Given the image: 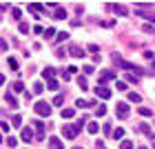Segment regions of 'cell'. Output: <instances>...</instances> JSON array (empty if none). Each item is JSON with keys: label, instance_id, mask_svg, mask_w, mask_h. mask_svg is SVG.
I'll use <instances>...</instances> for the list:
<instances>
[{"label": "cell", "instance_id": "42", "mask_svg": "<svg viewBox=\"0 0 155 149\" xmlns=\"http://www.w3.org/2000/svg\"><path fill=\"white\" fill-rule=\"evenodd\" d=\"M0 131H9V125L2 123V120H0Z\"/></svg>", "mask_w": 155, "mask_h": 149}, {"label": "cell", "instance_id": "7", "mask_svg": "<svg viewBox=\"0 0 155 149\" xmlns=\"http://www.w3.org/2000/svg\"><path fill=\"white\" fill-rule=\"evenodd\" d=\"M95 96H97V98H111V89H109V87H102V85H100V87L95 89Z\"/></svg>", "mask_w": 155, "mask_h": 149}, {"label": "cell", "instance_id": "50", "mask_svg": "<svg viewBox=\"0 0 155 149\" xmlns=\"http://www.w3.org/2000/svg\"><path fill=\"white\" fill-rule=\"evenodd\" d=\"M0 140H2V136H0Z\"/></svg>", "mask_w": 155, "mask_h": 149}, {"label": "cell", "instance_id": "27", "mask_svg": "<svg viewBox=\"0 0 155 149\" xmlns=\"http://www.w3.org/2000/svg\"><path fill=\"white\" fill-rule=\"evenodd\" d=\"M55 40H58V42H64V40H69V33H67V31H60L58 36H55Z\"/></svg>", "mask_w": 155, "mask_h": 149}, {"label": "cell", "instance_id": "34", "mask_svg": "<svg viewBox=\"0 0 155 149\" xmlns=\"http://www.w3.org/2000/svg\"><path fill=\"white\" fill-rule=\"evenodd\" d=\"M97 116H107V105H97Z\"/></svg>", "mask_w": 155, "mask_h": 149}, {"label": "cell", "instance_id": "10", "mask_svg": "<svg viewBox=\"0 0 155 149\" xmlns=\"http://www.w3.org/2000/svg\"><path fill=\"white\" fill-rule=\"evenodd\" d=\"M62 136H64V138H69V140H73V138H75V131H73V127H71V125H67L64 129H62Z\"/></svg>", "mask_w": 155, "mask_h": 149}, {"label": "cell", "instance_id": "29", "mask_svg": "<svg viewBox=\"0 0 155 149\" xmlns=\"http://www.w3.org/2000/svg\"><path fill=\"white\" fill-rule=\"evenodd\" d=\"M29 11H31V13H33V11H42V5H40V2H31V5H29Z\"/></svg>", "mask_w": 155, "mask_h": 149}, {"label": "cell", "instance_id": "44", "mask_svg": "<svg viewBox=\"0 0 155 149\" xmlns=\"http://www.w3.org/2000/svg\"><path fill=\"white\" fill-rule=\"evenodd\" d=\"M89 51L91 54H97V45H89Z\"/></svg>", "mask_w": 155, "mask_h": 149}, {"label": "cell", "instance_id": "33", "mask_svg": "<svg viewBox=\"0 0 155 149\" xmlns=\"http://www.w3.org/2000/svg\"><path fill=\"white\" fill-rule=\"evenodd\" d=\"M124 80H129V82L135 85V82H140V78H137V76H133V74H129V76H124Z\"/></svg>", "mask_w": 155, "mask_h": 149}, {"label": "cell", "instance_id": "39", "mask_svg": "<svg viewBox=\"0 0 155 149\" xmlns=\"http://www.w3.org/2000/svg\"><path fill=\"white\" fill-rule=\"evenodd\" d=\"M7 49H9V45H7V40H2V38H0V51H7Z\"/></svg>", "mask_w": 155, "mask_h": 149}, {"label": "cell", "instance_id": "3", "mask_svg": "<svg viewBox=\"0 0 155 149\" xmlns=\"http://www.w3.org/2000/svg\"><path fill=\"white\" fill-rule=\"evenodd\" d=\"M109 80H115V71H111V69H104V71L100 74V85L104 87V82H109Z\"/></svg>", "mask_w": 155, "mask_h": 149}, {"label": "cell", "instance_id": "38", "mask_svg": "<svg viewBox=\"0 0 155 149\" xmlns=\"http://www.w3.org/2000/svg\"><path fill=\"white\" fill-rule=\"evenodd\" d=\"M115 85H117V89H120V91H126V82H124V80H117Z\"/></svg>", "mask_w": 155, "mask_h": 149}, {"label": "cell", "instance_id": "22", "mask_svg": "<svg viewBox=\"0 0 155 149\" xmlns=\"http://www.w3.org/2000/svg\"><path fill=\"white\" fill-rule=\"evenodd\" d=\"M42 89H45V85H42V82H33V94H36V96L42 94Z\"/></svg>", "mask_w": 155, "mask_h": 149}, {"label": "cell", "instance_id": "46", "mask_svg": "<svg viewBox=\"0 0 155 149\" xmlns=\"http://www.w3.org/2000/svg\"><path fill=\"white\" fill-rule=\"evenodd\" d=\"M5 80H7V78H5L2 74H0V85H5Z\"/></svg>", "mask_w": 155, "mask_h": 149}, {"label": "cell", "instance_id": "8", "mask_svg": "<svg viewBox=\"0 0 155 149\" xmlns=\"http://www.w3.org/2000/svg\"><path fill=\"white\" fill-rule=\"evenodd\" d=\"M49 147H51V149H64L62 140H60V138H55V136H51V138H49Z\"/></svg>", "mask_w": 155, "mask_h": 149}, {"label": "cell", "instance_id": "20", "mask_svg": "<svg viewBox=\"0 0 155 149\" xmlns=\"http://www.w3.org/2000/svg\"><path fill=\"white\" fill-rule=\"evenodd\" d=\"M7 62H9V67L13 69V71H18V69H20V62H18L16 58H13V56H11V58H9V60H7Z\"/></svg>", "mask_w": 155, "mask_h": 149}, {"label": "cell", "instance_id": "1", "mask_svg": "<svg viewBox=\"0 0 155 149\" xmlns=\"http://www.w3.org/2000/svg\"><path fill=\"white\" fill-rule=\"evenodd\" d=\"M33 111H36L38 116H51V105L45 102V100H38L33 105Z\"/></svg>", "mask_w": 155, "mask_h": 149}, {"label": "cell", "instance_id": "45", "mask_svg": "<svg viewBox=\"0 0 155 149\" xmlns=\"http://www.w3.org/2000/svg\"><path fill=\"white\" fill-rule=\"evenodd\" d=\"M144 58H149V60H155V58H153V51H144Z\"/></svg>", "mask_w": 155, "mask_h": 149}, {"label": "cell", "instance_id": "32", "mask_svg": "<svg viewBox=\"0 0 155 149\" xmlns=\"http://www.w3.org/2000/svg\"><path fill=\"white\" fill-rule=\"evenodd\" d=\"M55 18H58V20H64V18H67V11H64V9H58V11H55Z\"/></svg>", "mask_w": 155, "mask_h": 149}, {"label": "cell", "instance_id": "5", "mask_svg": "<svg viewBox=\"0 0 155 149\" xmlns=\"http://www.w3.org/2000/svg\"><path fill=\"white\" fill-rule=\"evenodd\" d=\"M20 138H22L25 143H31V140H33V129H29V127H25V129L20 131Z\"/></svg>", "mask_w": 155, "mask_h": 149}, {"label": "cell", "instance_id": "24", "mask_svg": "<svg viewBox=\"0 0 155 149\" xmlns=\"http://www.w3.org/2000/svg\"><path fill=\"white\" fill-rule=\"evenodd\" d=\"M62 102H64V96H62V94H58V96L53 98V105H55V107H62Z\"/></svg>", "mask_w": 155, "mask_h": 149}, {"label": "cell", "instance_id": "11", "mask_svg": "<svg viewBox=\"0 0 155 149\" xmlns=\"http://www.w3.org/2000/svg\"><path fill=\"white\" fill-rule=\"evenodd\" d=\"M109 7H111V9H113V11L117 13V16H126V13H129L124 5H109Z\"/></svg>", "mask_w": 155, "mask_h": 149}, {"label": "cell", "instance_id": "2", "mask_svg": "<svg viewBox=\"0 0 155 149\" xmlns=\"http://www.w3.org/2000/svg\"><path fill=\"white\" fill-rule=\"evenodd\" d=\"M129 105H126V102H117V107H115V113H117V118H126V116H129Z\"/></svg>", "mask_w": 155, "mask_h": 149}, {"label": "cell", "instance_id": "31", "mask_svg": "<svg viewBox=\"0 0 155 149\" xmlns=\"http://www.w3.org/2000/svg\"><path fill=\"white\" fill-rule=\"evenodd\" d=\"M18 29H20V33H29V25H27V23H20Z\"/></svg>", "mask_w": 155, "mask_h": 149}, {"label": "cell", "instance_id": "15", "mask_svg": "<svg viewBox=\"0 0 155 149\" xmlns=\"http://www.w3.org/2000/svg\"><path fill=\"white\" fill-rule=\"evenodd\" d=\"M33 125H36V131H38V138H42V136H45V133H42V131H45V125H42V120H36V123H33Z\"/></svg>", "mask_w": 155, "mask_h": 149}, {"label": "cell", "instance_id": "35", "mask_svg": "<svg viewBox=\"0 0 155 149\" xmlns=\"http://www.w3.org/2000/svg\"><path fill=\"white\" fill-rule=\"evenodd\" d=\"M11 13H13V18H16V20H20V18H22V11H20L18 7H16V9H11Z\"/></svg>", "mask_w": 155, "mask_h": 149}, {"label": "cell", "instance_id": "43", "mask_svg": "<svg viewBox=\"0 0 155 149\" xmlns=\"http://www.w3.org/2000/svg\"><path fill=\"white\" fill-rule=\"evenodd\" d=\"M89 74H93V67H91V65L84 67V76H89Z\"/></svg>", "mask_w": 155, "mask_h": 149}, {"label": "cell", "instance_id": "25", "mask_svg": "<svg viewBox=\"0 0 155 149\" xmlns=\"http://www.w3.org/2000/svg\"><path fill=\"white\" fill-rule=\"evenodd\" d=\"M129 100H131V102H140V100H142V96L135 94V91H131V94H129Z\"/></svg>", "mask_w": 155, "mask_h": 149}, {"label": "cell", "instance_id": "48", "mask_svg": "<svg viewBox=\"0 0 155 149\" xmlns=\"http://www.w3.org/2000/svg\"><path fill=\"white\" fill-rule=\"evenodd\" d=\"M73 149H82V147H73Z\"/></svg>", "mask_w": 155, "mask_h": 149}, {"label": "cell", "instance_id": "9", "mask_svg": "<svg viewBox=\"0 0 155 149\" xmlns=\"http://www.w3.org/2000/svg\"><path fill=\"white\" fill-rule=\"evenodd\" d=\"M53 76H55V69L53 67H47V69H42V78L49 82V80H53Z\"/></svg>", "mask_w": 155, "mask_h": 149}, {"label": "cell", "instance_id": "6", "mask_svg": "<svg viewBox=\"0 0 155 149\" xmlns=\"http://www.w3.org/2000/svg\"><path fill=\"white\" fill-rule=\"evenodd\" d=\"M69 54H71L73 58H82V56H84V49L78 47V45H71V47H69Z\"/></svg>", "mask_w": 155, "mask_h": 149}, {"label": "cell", "instance_id": "17", "mask_svg": "<svg viewBox=\"0 0 155 149\" xmlns=\"http://www.w3.org/2000/svg\"><path fill=\"white\" fill-rule=\"evenodd\" d=\"M78 87H80V89H89V82H87V76H80V78H78Z\"/></svg>", "mask_w": 155, "mask_h": 149}, {"label": "cell", "instance_id": "13", "mask_svg": "<svg viewBox=\"0 0 155 149\" xmlns=\"http://www.w3.org/2000/svg\"><path fill=\"white\" fill-rule=\"evenodd\" d=\"M87 129H89V133H97V131H100V125H97L95 120H91V123L87 125Z\"/></svg>", "mask_w": 155, "mask_h": 149}, {"label": "cell", "instance_id": "41", "mask_svg": "<svg viewBox=\"0 0 155 149\" xmlns=\"http://www.w3.org/2000/svg\"><path fill=\"white\" fill-rule=\"evenodd\" d=\"M33 31H36V33H45L47 29H45V27H40V25H33Z\"/></svg>", "mask_w": 155, "mask_h": 149}, {"label": "cell", "instance_id": "21", "mask_svg": "<svg viewBox=\"0 0 155 149\" xmlns=\"http://www.w3.org/2000/svg\"><path fill=\"white\" fill-rule=\"evenodd\" d=\"M75 107H78V109H87V107H89V100H82V98H78V100H75Z\"/></svg>", "mask_w": 155, "mask_h": 149}, {"label": "cell", "instance_id": "47", "mask_svg": "<svg viewBox=\"0 0 155 149\" xmlns=\"http://www.w3.org/2000/svg\"><path fill=\"white\" fill-rule=\"evenodd\" d=\"M153 69H155V60H153Z\"/></svg>", "mask_w": 155, "mask_h": 149}, {"label": "cell", "instance_id": "12", "mask_svg": "<svg viewBox=\"0 0 155 149\" xmlns=\"http://www.w3.org/2000/svg\"><path fill=\"white\" fill-rule=\"evenodd\" d=\"M137 131H142L144 136H149V138H153V133H151V127L146 125V123H140V125H137Z\"/></svg>", "mask_w": 155, "mask_h": 149}, {"label": "cell", "instance_id": "19", "mask_svg": "<svg viewBox=\"0 0 155 149\" xmlns=\"http://www.w3.org/2000/svg\"><path fill=\"white\" fill-rule=\"evenodd\" d=\"M58 87H60V82L55 80V78H53V80H49V82H47V89H51V91H58Z\"/></svg>", "mask_w": 155, "mask_h": 149}, {"label": "cell", "instance_id": "14", "mask_svg": "<svg viewBox=\"0 0 155 149\" xmlns=\"http://www.w3.org/2000/svg\"><path fill=\"white\" fill-rule=\"evenodd\" d=\"M75 116V109H71V107H69V109H62V118H64V120H71Z\"/></svg>", "mask_w": 155, "mask_h": 149}, {"label": "cell", "instance_id": "18", "mask_svg": "<svg viewBox=\"0 0 155 149\" xmlns=\"http://www.w3.org/2000/svg\"><path fill=\"white\" fill-rule=\"evenodd\" d=\"M11 89H13V94H20V91H25V85L20 82V80H16V82H13V87H11Z\"/></svg>", "mask_w": 155, "mask_h": 149}, {"label": "cell", "instance_id": "49", "mask_svg": "<svg viewBox=\"0 0 155 149\" xmlns=\"http://www.w3.org/2000/svg\"><path fill=\"white\" fill-rule=\"evenodd\" d=\"M140 149H146V147H140Z\"/></svg>", "mask_w": 155, "mask_h": 149}, {"label": "cell", "instance_id": "16", "mask_svg": "<svg viewBox=\"0 0 155 149\" xmlns=\"http://www.w3.org/2000/svg\"><path fill=\"white\" fill-rule=\"evenodd\" d=\"M124 133H126V131H124V129H115V131H113V133H111V136H113V138H115V140H120V143H122V140H124Z\"/></svg>", "mask_w": 155, "mask_h": 149}, {"label": "cell", "instance_id": "28", "mask_svg": "<svg viewBox=\"0 0 155 149\" xmlns=\"http://www.w3.org/2000/svg\"><path fill=\"white\" fill-rule=\"evenodd\" d=\"M120 149H133V143H131V140H122V143H120Z\"/></svg>", "mask_w": 155, "mask_h": 149}, {"label": "cell", "instance_id": "30", "mask_svg": "<svg viewBox=\"0 0 155 149\" xmlns=\"http://www.w3.org/2000/svg\"><path fill=\"white\" fill-rule=\"evenodd\" d=\"M5 98H7V102H9V105H11V107H16V105H18V100H16V98H13L11 94H7Z\"/></svg>", "mask_w": 155, "mask_h": 149}, {"label": "cell", "instance_id": "26", "mask_svg": "<svg viewBox=\"0 0 155 149\" xmlns=\"http://www.w3.org/2000/svg\"><path fill=\"white\" fill-rule=\"evenodd\" d=\"M11 125L13 127H20V125H22V116H11Z\"/></svg>", "mask_w": 155, "mask_h": 149}, {"label": "cell", "instance_id": "40", "mask_svg": "<svg viewBox=\"0 0 155 149\" xmlns=\"http://www.w3.org/2000/svg\"><path fill=\"white\" fill-rule=\"evenodd\" d=\"M16 143H18V140L13 138V136H9V138H7V145H9V147H16Z\"/></svg>", "mask_w": 155, "mask_h": 149}, {"label": "cell", "instance_id": "51", "mask_svg": "<svg viewBox=\"0 0 155 149\" xmlns=\"http://www.w3.org/2000/svg\"><path fill=\"white\" fill-rule=\"evenodd\" d=\"M153 147H155V145H153Z\"/></svg>", "mask_w": 155, "mask_h": 149}, {"label": "cell", "instance_id": "36", "mask_svg": "<svg viewBox=\"0 0 155 149\" xmlns=\"http://www.w3.org/2000/svg\"><path fill=\"white\" fill-rule=\"evenodd\" d=\"M142 29H144L146 33H153V31H155V29H153V25H151V23H146V25H142Z\"/></svg>", "mask_w": 155, "mask_h": 149}, {"label": "cell", "instance_id": "4", "mask_svg": "<svg viewBox=\"0 0 155 149\" xmlns=\"http://www.w3.org/2000/svg\"><path fill=\"white\" fill-rule=\"evenodd\" d=\"M135 13H137V16H142V18H146L149 23L155 25V11H149V9H135Z\"/></svg>", "mask_w": 155, "mask_h": 149}, {"label": "cell", "instance_id": "23", "mask_svg": "<svg viewBox=\"0 0 155 149\" xmlns=\"http://www.w3.org/2000/svg\"><path fill=\"white\" fill-rule=\"evenodd\" d=\"M137 113H140V116H144V118H151V116H153L151 109H146V107H140V109H137Z\"/></svg>", "mask_w": 155, "mask_h": 149}, {"label": "cell", "instance_id": "37", "mask_svg": "<svg viewBox=\"0 0 155 149\" xmlns=\"http://www.w3.org/2000/svg\"><path fill=\"white\" fill-rule=\"evenodd\" d=\"M55 36V29H53V27H51V29H47L45 31V38H53Z\"/></svg>", "mask_w": 155, "mask_h": 149}]
</instances>
